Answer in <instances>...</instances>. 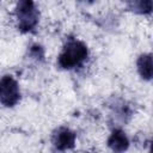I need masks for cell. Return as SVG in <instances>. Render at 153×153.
Wrapping results in <instances>:
<instances>
[{"instance_id": "5b68a950", "label": "cell", "mask_w": 153, "mask_h": 153, "mask_svg": "<svg viewBox=\"0 0 153 153\" xmlns=\"http://www.w3.org/2000/svg\"><path fill=\"white\" fill-rule=\"evenodd\" d=\"M108 147L114 153H124L129 147V140L122 129H114L108 139Z\"/></svg>"}, {"instance_id": "8992f818", "label": "cell", "mask_w": 153, "mask_h": 153, "mask_svg": "<svg viewBox=\"0 0 153 153\" xmlns=\"http://www.w3.org/2000/svg\"><path fill=\"white\" fill-rule=\"evenodd\" d=\"M136 68L140 76L143 80L149 81L152 79L153 68H152V54H142L136 61Z\"/></svg>"}, {"instance_id": "3957f363", "label": "cell", "mask_w": 153, "mask_h": 153, "mask_svg": "<svg viewBox=\"0 0 153 153\" xmlns=\"http://www.w3.org/2000/svg\"><path fill=\"white\" fill-rule=\"evenodd\" d=\"M20 100V88L18 81L10 74L0 79V103L6 108H13Z\"/></svg>"}, {"instance_id": "7a4b0ae2", "label": "cell", "mask_w": 153, "mask_h": 153, "mask_svg": "<svg viewBox=\"0 0 153 153\" xmlns=\"http://www.w3.org/2000/svg\"><path fill=\"white\" fill-rule=\"evenodd\" d=\"M16 19L18 30L23 33L31 32L38 24L39 11L31 0H22L16 5Z\"/></svg>"}, {"instance_id": "6da1fadb", "label": "cell", "mask_w": 153, "mask_h": 153, "mask_svg": "<svg viewBox=\"0 0 153 153\" xmlns=\"http://www.w3.org/2000/svg\"><path fill=\"white\" fill-rule=\"evenodd\" d=\"M88 56L87 45L75 38H69L57 56V65L62 69H74L80 67Z\"/></svg>"}, {"instance_id": "277c9868", "label": "cell", "mask_w": 153, "mask_h": 153, "mask_svg": "<svg viewBox=\"0 0 153 153\" xmlns=\"http://www.w3.org/2000/svg\"><path fill=\"white\" fill-rule=\"evenodd\" d=\"M75 141H76V134L66 127L57 128L51 136V143L54 148L60 152L73 149L75 147Z\"/></svg>"}, {"instance_id": "52a82bcc", "label": "cell", "mask_w": 153, "mask_h": 153, "mask_svg": "<svg viewBox=\"0 0 153 153\" xmlns=\"http://www.w3.org/2000/svg\"><path fill=\"white\" fill-rule=\"evenodd\" d=\"M128 8L135 13L140 14H148L152 12L153 2L151 0H137V1H129L127 2Z\"/></svg>"}, {"instance_id": "ba28073f", "label": "cell", "mask_w": 153, "mask_h": 153, "mask_svg": "<svg viewBox=\"0 0 153 153\" xmlns=\"http://www.w3.org/2000/svg\"><path fill=\"white\" fill-rule=\"evenodd\" d=\"M30 56L36 60H43L44 57V50L39 44H33L30 47Z\"/></svg>"}]
</instances>
